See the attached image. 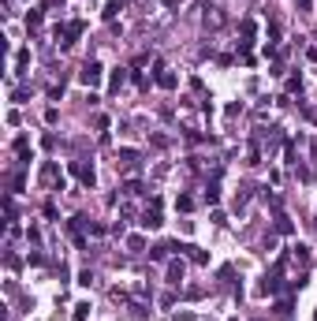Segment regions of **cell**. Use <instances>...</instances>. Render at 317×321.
<instances>
[{
    "label": "cell",
    "mask_w": 317,
    "mask_h": 321,
    "mask_svg": "<svg viewBox=\"0 0 317 321\" xmlns=\"http://www.w3.org/2000/svg\"><path fill=\"white\" fill-rule=\"evenodd\" d=\"M41 179H45V183H49V187H56V191H60V187H64V176H60V168H56V165H45Z\"/></svg>",
    "instance_id": "obj_4"
},
{
    "label": "cell",
    "mask_w": 317,
    "mask_h": 321,
    "mask_svg": "<svg viewBox=\"0 0 317 321\" xmlns=\"http://www.w3.org/2000/svg\"><path fill=\"white\" fill-rule=\"evenodd\" d=\"M157 82H161L165 90H176V75H172L165 64H157Z\"/></svg>",
    "instance_id": "obj_6"
},
{
    "label": "cell",
    "mask_w": 317,
    "mask_h": 321,
    "mask_svg": "<svg viewBox=\"0 0 317 321\" xmlns=\"http://www.w3.org/2000/svg\"><path fill=\"white\" fill-rule=\"evenodd\" d=\"M165 4H168V8H176V4H179V0H165Z\"/></svg>",
    "instance_id": "obj_13"
},
{
    "label": "cell",
    "mask_w": 317,
    "mask_h": 321,
    "mask_svg": "<svg viewBox=\"0 0 317 321\" xmlns=\"http://www.w3.org/2000/svg\"><path fill=\"white\" fill-rule=\"evenodd\" d=\"M120 4H123V0H109V4H104V19L116 15V12H120Z\"/></svg>",
    "instance_id": "obj_10"
},
{
    "label": "cell",
    "mask_w": 317,
    "mask_h": 321,
    "mask_svg": "<svg viewBox=\"0 0 317 321\" xmlns=\"http://www.w3.org/2000/svg\"><path fill=\"white\" fill-rule=\"evenodd\" d=\"M86 314H90V306L79 303V306H75V317H71V321H86Z\"/></svg>",
    "instance_id": "obj_11"
},
{
    "label": "cell",
    "mask_w": 317,
    "mask_h": 321,
    "mask_svg": "<svg viewBox=\"0 0 317 321\" xmlns=\"http://www.w3.org/2000/svg\"><path fill=\"white\" fill-rule=\"evenodd\" d=\"M168 280H172V284L183 280V261H172V265H168Z\"/></svg>",
    "instance_id": "obj_7"
},
{
    "label": "cell",
    "mask_w": 317,
    "mask_h": 321,
    "mask_svg": "<svg viewBox=\"0 0 317 321\" xmlns=\"http://www.w3.org/2000/svg\"><path fill=\"white\" fill-rule=\"evenodd\" d=\"M79 82H86V86H97V82H101V64H97V60L82 64V71H79Z\"/></svg>",
    "instance_id": "obj_2"
},
{
    "label": "cell",
    "mask_w": 317,
    "mask_h": 321,
    "mask_svg": "<svg viewBox=\"0 0 317 321\" xmlns=\"http://www.w3.org/2000/svg\"><path fill=\"white\" fill-rule=\"evenodd\" d=\"M142 224H146V228H161V224H165L161 221V198H153V205L142 213Z\"/></svg>",
    "instance_id": "obj_3"
},
{
    "label": "cell",
    "mask_w": 317,
    "mask_h": 321,
    "mask_svg": "<svg viewBox=\"0 0 317 321\" xmlns=\"http://www.w3.org/2000/svg\"><path fill=\"white\" fill-rule=\"evenodd\" d=\"M82 30H86V23H82V19H71L67 26H56V41H60V49H71V45H75V37H79Z\"/></svg>",
    "instance_id": "obj_1"
},
{
    "label": "cell",
    "mask_w": 317,
    "mask_h": 321,
    "mask_svg": "<svg viewBox=\"0 0 317 321\" xmlns=\"http://www.w3.org/2000/svg\"><path fill=\"white\" fill-rule=\"evenodd\" d=\"M71 168H75V176H79L86 187H93V165H82V161H75Z\"/></svg>",
    "instance_id": "obj_5"
},
{
    "label": "cell",
    "mask_w": 317,
    "mask_h": 321,
    "mask_svg": "<svg viewBox=\"0 0 317 321\" xmlns=\"http://www.w3.org/2000/svg\"><path fill=\"white\" fill-rule=\"evenodd\" d=\"M299 4H302V8H310V0H299Z\"/></svg>",
    "instance_id": "obj_14"
},
{
    "label": "cell",
    "mask_w": 317,
    "mask_h": 321,
    "mask_svg": "<svg viewBox=\"0 0 317 321\" xmlns=\"http://www.w3.org/2000/svg\"><path fill=\"white\" fill-rule=\"evenodd\" d=\"M37 26H41V12H30L26 15V30H37Z\"/></svg>",
    "instance_id": "obj_9"
},
{
    "label": "cell",
    "mask_w": 317,
    "mask_h": 321,
    "mask_svg": "<svg viewBox=\"0 0 317 321\" xmlns=\"http://www.w3.org/2000/svg\"><path fill=\"white\" fill-rule=\"evenodd\" d=\"M109 82H112V90H120L123 82H127V68H116V71H112V79H109Z\"/></svg>",
    "instance_id": "obj_8"
},
{
    "label": "cell",
    "mask_w": 317,
    "mask_h": 321,
    "mask_svg": "<svg viewBox=\"0 0 317 321\" xmlns=\"http://www.w3.org/2000/svg\"><path fill=\"white\" fill-rule=\"evenodd\" d=\"M179 209H194V198H190V194H179Z\"/></svg>",
    "instance_id": "obj_12"
}]
</instances>
